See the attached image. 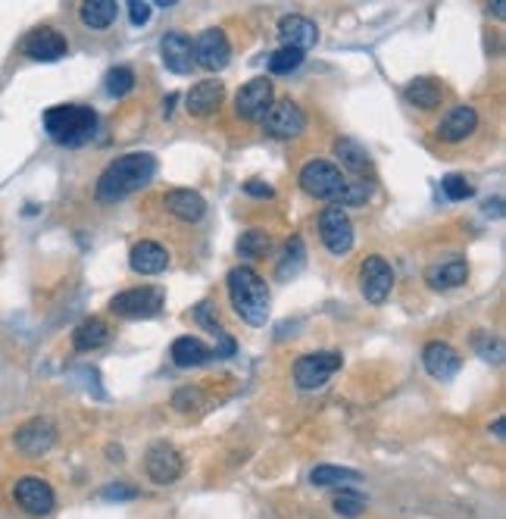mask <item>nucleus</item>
<instances>
[{"label":"nucleus","instance_id":"nucleus-1","mask_svg":"<svg viewBox=\"0 0 506 519\" xmlns=\"http://www.w3.org/2000/svg\"><path fill=\"white\" fill-rule=\"evenodd\" d=\"M153 175H157V157H153V153H144V151L122 153V157H116V160L100 173L97 191L94 194H97L100 204H116V200L141 191Z\"/></svg>","mask_w":506,"mask_h":519},{"label":"nucleus","instance_id":"nucleus-2","mask_svg":"<svg viewBox=\"0 0 506 519\" xmlns=\"http://www.w3.org/2000/svg\"><path fill=\"white\" fill-rule=\"evenodd\" d=\"M229 298L235 314L247 326H266L269 320V285L260 273L250 267H235L229 273Z\"/></svg>","mask_w":506,"mask_h":519},{"label":"nucleus","instance_id":"nucleus-3","mask_svg":"<svg viewBox=\"0 0 506 519\" xmlns=\"http://www.w3.org/2000/svg\"><path fill=\"white\" fill-rule=\"evenodd\" d=\"M44 128L57 144L79 147L91 141V135L97 132V113L91 107H82V104H59V107H51L44 113Z\"/></svg>","mask_w":506,"mask_h":519},{"label":"nucleus","instance_id":"nucleus-4","mask_svg":"<svg viewBox=\"0 0 506 519\" xmlns=\"http://www.w3.org/2000/svg\"><path fill=\"white\" fill-rule=\"evenodd\" d=\"M300 188L315 200H331L338 206L344 188H347V175H344L341 167H335L331 160H309L307 167L300 169Z\"/></svg>","mask_w":506,"mask_h":519},{"label":"nucleus","instance_id":"nucleus-5","mask_svg":"<svg viewBox=\"0 0 506 519\" xmlns=\"http://www.w3.org/2000/svg\"><path fill=\"white\" fill-rule=\"evenodd\" d=\"M166 291L157 285H141V288H125L110 300V310L122 320H151L163 310Z\"/></svg>","mask_w":506,"mask_h":519},{"label":"nucleus","instance_id":"nucleus-6","mask_svg":"<svg viewBox=\"0 0 506 519\" xmlns=\"http://www.w3.org/2000/svg\"><path fill=\"white\" fill-rule=\"evenodd\" d=\"M344 367L341 351H315V353H303L294 363V382L303 391H313V388H323L338 369Z\"/></svg>","mask_w":506,"mask_h":519},{"label":"nucleus","instance_id":"nucleus-7","mask_svg":"<svg viewBox=\"0 0 506 519\" xmlns=\"http://www.w3.org/2000/svg\"><path fill=\"white\" fill-rule=\"evenodd\" d=\"M260 122H263L266 135L282 138V141L300 138V135L307 132V113L297 107L294 100H272L269 113H266Z\"/></svg>","mask_w":506,"mask_h":519},{"label":"nucleus","instance_id":"nucleus-8","mask_svg":"<svg viewBox=\"0 0 506 519\" xmlns=\"http://www.w3.org/2000/svg\"><path fill=\"white\" fill-rule=\"evenodd\" d=\"M319 238L335 257H347L354 247V222L341 206H325L319 216Z\"/></svg>","mask_w":506,"mask_h":519},{"label":"nucleus","instance_id":"nucleus-9","mask_svg":"<svg viewBox=\"0 0 506 519\" xmlns=\"http://www.w3.org/2000/svg\"><path fill=\"white\" fill-rule=\"evenodd\" d=\"M360 291L369 304H385L394 291V269L388 260L382 257H366L360 267Z\"/></svg>","mask_w":506,"mask_h":519},{"label":"nucleus","instance_id":"nucleus-10","mask_svg":"<svg viewBox=\"0 0 506 519\" xmlns=\"http://www.w3.org/2000/svg\"><path fill=\"white\" fill-rule=\"evenodd\" d=\"M191 50H194V66H204L206 73H219L231 60V44L222 28H204L191 41Z\"/></svg>","mask_w":506,"mask_h":519},{"label":"nucleus","instance_id":"nucleus-11","mask_svg":"<svg viewBox=\"0 0 506 519\" xmlns=\"http://www.w3.org/2000/svg\"><path fill=\"white\" fill-rule=\"evenodd\" d=\"M182 469H184V463L172 445H166V441H153V445L147 447L144 473L151 482H157V485H172V482L182 479Z\"/></svg>","mask_w":506,"mask_h":519},{"label":"nucleus","instance_id":"nucleus-12","mask_svg":"<svg viewBox=\"0 0 506 519\" xmlns=\"http://www.w3.org/2000/svg\"><path fill=\"white\" fill-rule=\"evenodd\" d=\"M272 107V81L266 75L250 79L247 85H241V91L235 94V113L241 120L260 122Z\"/></svg>","mask_w":506,"mask_h":519},{"label":"nucleus","instance_id":"nucleus-13","mask_svg":"<svg viewBox=\"0 0 506 519\" xmlns=\"http://www.w3.org/2000/svg\"><path fill=\"white\" fill-rule=\"evenodd\" d=\"M13 445L22 457H44L53 445H57V426L51 420H28L26 426L16 429Z\"/></svg>","mask_w":506,"mask_h":519},{"label":"nucleus","instance_id":"nucleus-14","mask_svg":"<svg viewBox=\"0 0 506 519\" xmlns=\"http://www.w3.org/2000/svg\"><path fill=\"white\" fill-rule=\"evenodd\" d=\"M13 498L32 516H47L53 510V504H57V494H53V488L41 476H22L13 488Z\"/></svg>","mask_w":506,"mask_h":519},{"label":"nucleus","instance_id":"nucleus-15","mask_svg":"<svg viewBox=\"0 0 506 519\" xmlns=\"http://www.w3.org/2000/svg\"><path fill=\"white\" fill-rule=\"evenodd\" d=\"M22 54L28 60H38V63H53V60H63L69 54V41L57 32V28H35L32 35H26L22 41Z\"/></svg>","mask_w":506,"mask_h":519},{"label":"nucleus","instance_id":"nucleus-16","mask_svg":"<svg viewBox=\"0 0 506 519\" xmlns=\"http://www.w3.org/2000/svg\"><path fill=\"white\" fill-rule=\"evenodd\" d=\"M422 367H425V373L432 376V379L448 382L460 373L463 357L456 347L448 345V341H428V345L422 347Z\"/></svg>","mask_w":506,"mask_h":519},{"label":"nucleus","instance_id":"nucleus-17","mask_svg":"<svg viewBox=\"0 0 506 519\" xmlns=\"http://www.w3.org/2000/svg\"><path fill=\"white\" fill-rule=\"evenodd\" d=\"M475 128H479V113H475V107L460 104V107H454L444 120H440L438 138L444 141V144H460V141L472 138Z\"/></svg>","mask_w":506,"mask_h":519},{"label":"nucleus","instance_id":"nucleus-18","mask_svg":"<svg viewBox=\"0 0 506 519\" xmlns=\"http://www.w3.org/2000/svg\"><path fill=\"white\" fill-rule=\"evenodd\" d=\"M225 97V88L219 79H204L198 81V85L188 91V104H184V110L191 116H198V120H206V116H213L219 110V104H222Z\"/></svg>","mask_w":506,"mask_h":519},{"label":"nucleus","instance_id":"nucleus-19","mask_svg":"<svg viewBox=\"0 0 506 519\" xmlns=\"http://www.w3.org/2000/svg\"><path fill=\"white\" fill-rule=\"evenodd\" d=\"M160 50H163V63L166 69L178 75H188L194 69V50H191V38L184 32H166L160 41Z\"/></svg>","mask_w":506,"mask_h":519},{"label":"nucleus","instance_id":"nucleus-20","mask_svg":"<svg viewBox=\"0 0 506 519\" xmlns=\"http://www.w3.org/2000/svg\"><path fill=\"white\" fill-rule=\"evenodd\" d=\"M278 38H282V47H297V50L307 54L309 47H315V41H319V28L307 16L291 13L278 22Z\"/></svg>","mask_w":506,"mask_h":519},{"label":"nucleus","instance_id":"nucleus-21","mask_svg":"<svg viewBox=\"0 0 506 519\" xmlns=\"http://www.w3.org/2000/svg\"><path fill=\"white\" fill-rule=\"evenodd\" d=\"M169 357H172V363H175L178 369H194V367H204V363H210V360L216 357V351H213V347H206L204 341L198 338V335H182V338L172 341Z\"/></svg>","mask_w":506,"mask_h":519},{"label":"nucleus","instance_id":"nucleus-22","mask_svg":"<svg viewBox=\"0 0 506 519\" xmlns=\"http://www.w3.org/2000/svg\"><path fill=\"white\" fill-rule=\"evenodd\" d=\"M163 204L182 222H198L206 213V200L198 191H191V188H172V191H166Z\"/></svg>","mask_w":506,"mask_h":519},{"label":"nucleus","instance_id":"nucleus-23","mask_svg":"<svg viewBox=\"0 0 506 519\" xmlns=\"http://www.w3.org/2000/svg\"><path fill=\"white\" fill-rule=\"evenodd\" d=\"M128 267L138 275H157L169 267V251L157 241H138L128 253Z\"/></svg>","mask_w":506,"mask_h":519},{"label":"nucleus","instance_id":"nucleus-24","mask_svg":"<svg viewBox=\"0 0 506 519\" xmlns=\"http://www.w3.org/2000/svg\"><path fill=\"white\" fill-rule=\"evenodd\" d=\"M469 279V263L466 260H448V263H434L425 269V282L432 291H450V288H460Z\"/></svg>","mask_w":506,"mask_h":519},{"label":"nucleus","instance_id":"nucleus-25","mask_svg":"<svg viewBox=\"0 0 506 519\" xmlns=\"http://www.w3.org/2000/svg\"><path fill=\"white\" fill-rule=\"evenodd\" d=\"M403 100H407L409 107L434 110V107H440V100H444V88H440L432 75H422V79H413L403 88Z\"/></svg>","mask_w":506,"mask_h":519},{"label":"nucleus","instance_id":"nucleus-26","mask_svg":"<svg viewBox=\"0 0 506 519\" xmlns=\"http://www.w3.org/2000/svg\"><path fill=\"white\" fill-rule=\"evenodd\" d=\"M79 16L88 28H94V32H106V28L116 22L119 4L116 0H88V4H82Z\"/></svg>","mask_w":506,"mask_h":519},{"label":"nucleus","instance_id":"nucleus-27","mask_svg":"<svg viewBox=\"0 0 506 519\" xmlns=\"http://www.w3.org/2000/svg\"><path fill=\"white\" fill-rule=\"evenodd\" d=\"M106 341H110V329H106L104 320H97V316H91V320H85L79 329L73 332V345L75 351H97V347H104Z\"/></svg>","mask_w":506,"mask_h":519},{"label":"nucleus","instance_id":"nucleus-28","mask_svg":"<svg viewBox=\"0 0 506 519\" xmlns=\"http://www.w3.org/2000/svg\"><path fill=\"white\" fill-rule=\"evenodd\" d=\"M335 153H338V160H341V167L347 169V173H354V175H366L369 169H372V163H369V153L362 151L356 141H350V138H338L335 141Z\"/></svg>","mask_w":506,"mask_h":519},{"label":"nucleus","instance_id":"nucleus-29","mask_svg":"<svg viewBox=\"0 0 506 519\" xmlns=\"http://www.w3.org/2000/svg\"><path fill=\"white\" fill-rule=\"evenodd\" d=\"M309 482L319 488H329V485H354V482H360V473L356 469H347V466H331V463H323V466H313V473H309Z\"/></svg>","mask_w":506,"mask_h":519},{"label":"nucleus","instance_id":"nucleus-30","mask_svg":"<svg viewBox=\"0 0 506 519\" xmlns=\"http://www.w3.org/2000/svg\"><path fill=\"white\" fill-rule=\"evenodd\" d=\"M303 263H307V247H303L300 238H291L288 244H284L282 260H278V279L297 275L303 269Z\"/></svg>","mask_w":506,"mask_h":519},{"label":"nucleus","instance_id":"nucleus-31","mask_svg":"<svg viewBox=\"0 0 506 519\" xmlns=\"http://www.w3.org/2000/svg\"><path fill=\"white\" fill-rule=\"evenodd\" d=\"M272 247V238L260 229H247V232L237 238V253L241 257H266Z\"/></svg>","mask_w":506,"mask_h":519},{"label":"nucleus","instance_id":"nucleus-32","mask_svg":"<svg viewBox=\"0 0 506 519\" xmlns=\"http://www.w3.org/2000/svg\"><path fill=\"white\" fill-rule=\"evenodd\" d=\"M331 507H335L338 516L356 519V516H362V510H366V498H362L360 492H350V488H341V492L335 494V500H331Z\"/></svg>","mask_w":506,"mask_h":519},{"label":"nucleus","instance_id":"nucleus-33","mask_svg":"<svg viewBox=\"0 0 506 519\" xmlns=\"http://www.w3.org/2000/svg\"><path fill=\"white\" fill-rule=\"evenodd\" d=\"M104 88L110 97H125L135 88V73L128 66H113L104 79Z\"/></svg>","mask_w":506,"mask_h":519},{"label":"nucleus","instance_id":"nucleus-34","mask_svg":"<svg viewBox=\"0 0 506 519\" xmlns=\"http://www.w3.org/2000/svg\"><path fill=\"white\" fill-rule=\"evenodd\" d=\"M303 50H297V47H282V50H276V54L269 57V73L276 75H288L294 73L297 66L303 63Z\"/></svg>","mask_w":506,"mask_h":519},{"label":"nucleus","instance_id":"nucleus-35","mask_svg":"<svg viewBox=\"0 0 506 519\" xmlns=\"http://www.w3.org/2000/svg\"><path fill=\"white\" fill-rule=\"evenodd\" d=\"M369 198H372V179H347V188L338 204H341V210L344 206H362Z\"/></svg>","mask_w":506,"mask_h":519},{"label":"nucleus","instance_id":"nucleus-36","mask_svg":"<svg viewBox=\"0 0 506 519\" xmlns=\"http://www.w3.org/2000/svg\"><path fill=\"white\" fill-rule=\"evenodd\" d=\"M440 191H444L448 200H466V198H472V182L460 173H450L440 179Z\"/></svg>","mask_w":506,"mask_h":519},{"label":"nucleus","instance_id":"nucleus-37","mask_svg":"<svg viewBox=\"0 0 506 519\" xmlns=\"http://www.w3.org/2000/svg\"><path fill=\"white\" fill-rule=\"evenodd\" d=\"M204 391L200 388H191V385H184V388H178L175 394H172V407H175L178 413H191V410H198L200 404H204Z\"/></svg>","mask_w":506,"mask_h":519},{"label":"nucleus","instance_id":"nucleus-38","mask_svg":"<svg viewBox=\"0 0 506 519\" xmlns=\"http://www.w3.org/2000/svg\"><path fill=\"white\" fill-rule=\"evenodd\" d=\"M100 498L104 500H135L138 498V488L135 485H122V482H116V485H106L104 492H100Z\"/></svg>","mask_w":506,"mask_h":519},{"label":"nucleus","instance_id":"nucleus-39","mask_svg":"<svg viewBox=\"0 0 506 519\" xmlns=\"http://www.w3.org/2000/svg\"><path fill=\"white\" fill-rule=\"evenodd\" d=\"M128 19H132V26H144L151 19V4L147 0H128Z\"/></svg>","mask_w":506,"mask_h":519},{"label":"nucleus","instance_id":"nucleus-40","mask_svg":"<svg viewBox=\"0 0 506 519\" xmlns=\"http://www.w3.org/2000/svg\"><path fill=\"white\" fill-rule=\"evenodd\" d=\"M244 191L247 194H257V198H272V188L269 185H263V182H247V185H244Z\"/></svg>","mask_w":506,"mask_h":519},{"label":"nucleus","instance_id":"nucleus-41","mask_svg":"<svg viewBox=\"0 0 506 519\" xmlns=\"http://www.w3.org/2000/svg\"><path fill=\"white\" fill-rule=\"evenodd\" d=\"M494 435H497V438H503V420L494 422Z\"/></svg>","mask_w":506,"mask_h":519}]
</instances>
